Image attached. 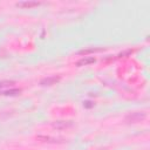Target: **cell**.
Listing matches in <instances>:
<instances>
[{"instance_id": "cell-4", "label": "cell", "mask_w": 150, "mask_h": 150, "mask_svg": "<svg viewBox=\"0 0 150 150\" xmlns=\"http://www.w3.org/2000/svg\"><path fill=\"white\" fill-rule=\"evenodd\" d=\"M39 2H22V4H18V6H26V7H30V6H38Z\"/></svg>"}, {"instance_id": "cell-3", "label": "cell", "mask_w": 150, "mask_h": 150, "mask_svg": "<svg viewBox=\"0 0 150 150\" xmlns=\"http://www.w3.org/2000/svg\"><path fill=\"white\" fill-rule=\"evenodd\" d=\"M59 81V77L54 76V77H48V79H45L41 81V84L42 86H50V84H54L55 82Z\"/></svg>"}, {"instance_id": "cell-2", "label": "cell", "mask_w": 150, "mask_h": 150, "mask_svg": "<svg viewBox=\"0 0 150 150\" xmlns=\"http://www.w3.org/2000/svg\"><path fill=\"white\" fill-rule=\"evenodd\" d=\"M145 117V114L144 112H134V114H131V115H129L128 117H127V120H130L131 122H135V121H139V120H142V118H144Z\"/></svg>"}, {"instance_id": "cell-1", "label": "cell", "mask_w": 150, "mask_h": 150, "mask_svg": "<svg viewBox=\"0 0 150 150\" xmlns=\"http://www.w3.org/2000/svg\"><path fill=\"white\" fill-rule=\"evenodd\" d=\"M96 60H95V57H93V56H86V57H83V59H81L80 61H77V66L79 67H81V66H88V64H90V63H94Z\"/></svg>"}]
</instances>
